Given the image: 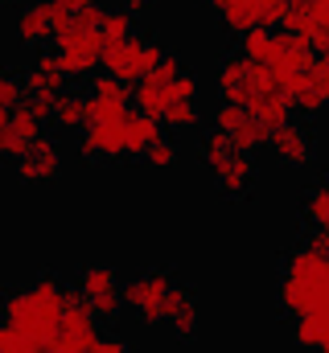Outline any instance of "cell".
<instances>
[{"instance_id": "1", "label": "cell", "mask_w": 329, "mask_h": 353, "mask_svg": "<svg viewBox=\"0 0 329 353\" xmlns=\"http://www.w3.org/2000/svg\"><path fill=\"white\" fill-rule=\"evenodd\" d=\"M66 292H70V288H62V279L41 275V279H33V283H25V288L8 292L4 304H0V316H4V325L17 329L21 337H29V341H37V345H50L54 333H58L62 308H66Z\"/></svg>"}, {"instance_id": "2", "label": "cell", "mask_w": 329, "mask_h": 353, "mask_svg": "<svg viewBox=\"0 0 329 353\" xmlns=\"http://www.w3.org/2000/svg\"><path fill=\"white\" fill-rule=\"evenodd\" d=\"M280 308L297 321V316H309L317 308H329V263L321 251H313L309 243L297 247L284 271H280Z\"/></svg>"}, {"instance_id": "3", "label": "cell", "mask_w": 329, "mask_h": 353, "mask_svg": "<svg viewBox=\"0 0 329 353\" xmlns=\"http://www.w3.org/2000/svg\"><path fill=\"white\" fill-rule=\"evenodd\" d=\"M132 99H136V111H140V115L161 119L173 103H181V99H198V79H194V74H185L181 58L164 54L161 66H157V70H149V74L132 87Z\"/></svg>"}, {"instance_id": "4", "label": "cell", "mask_w": 329, "mask_h": 353, "mask_svg": "<svg viewBox=\"0 0 329 353\" xmlns=\"http://www.w3.org/2000/svg\"><path fill=\"white\" fill-rule=\"evenodd\" d=\"M164 58V50L153 41V37H140V33H132V37H124V41H115V46H103V74H111L115 83H124V87H136L149 70H157Z\"/></svg>"}, {"instance_id": "5", "label": "cell", "mask_w": 329, "mask_h": 353, "mask_svg": "<svg viewBox=\"0 0 329 353\" xmlns=\"http://www.w3.org/2000/svg\"><path fill=\"white\" fill-rule=\"evenodd\" d=\"M173 283H177V279H173L169 271H144V275L120 283V300H124V308L136 312L144 325H161L164 321V300H169Z\"/></svg>"}, {"instance_id": "6", "label": "cell", "mask_w": 329, "mask_h": 353, "mask_svg": "<svg viewBox=\"0 0 329 353\" xmlns=\"http://www.w3.org/2000/svg\"><path fill=\"white\" fill-rule=\"evenodd\" d=\"M214 87H218V99H223V103H231V107H247L259 90L276 87V83H272V74H267L263 66H255V62H247V58H239V54H231V58L218 66Z\"/></svg>"}, {"instance_id": "7", "label": "cell", "mask_w": 329, "mask_h": 353, "mask_svg": "<svg viewBox=\"0 0 329 353\" xmlns=\"http://www.w3.org/2000/svg\"><path fill=\"white\" fill-rule=\"evenodd\" d=\"M54 41H58L54 58H58V66H62L66 79H91L95 66L103 62V37H99V29H66Z\"/></svg>"}, {"instance_id": "8", "label": "cell", "mask_w": 329, "mask_h": 353, "mask_svg": "<svg viewBox=\"0 0 329 353\" xmlns=\"http://www.w3.org/2000/svg\"><path fill=\"white\" fill-rule=\"evenodd\" d=\"M79 300L91 308V316L95 321H115L120 316V308H124V300H120V275L111 271L107 263H91L82 267L79 275Z\"/></svg>"}, {"instance_id": "9", "label": "cell", "mask_w": 329, "mask_h": 353, "mask_svg": "<svg viewBox=\"0 0 329 353\" xmlns=\"http://www.w3.org/2000/svg\"><path fill=\"white\" fill-rule=\"evenodd\" d=\"M99 341V321L91 316V308L79 300V292H66V308L58 321V333L50 341L54 353H86Z\"/></svg>"}, {"instance_id": "10", "label": "cell", "mask_w": 329, "mask_h": 353, "mask_svg": "<svg viewBox=\"0 0 329 353\" xmlns=\"http://www.w3.org/2000/svg\"><path fill=\"white\" fill-rule=\"evenodd\" d=\"M280 90L288 94L292 111H301V115H321L329 107V62L313 58L305 70H297L288 83H280Z\"/></svg>"}, {"instance_id": "11", "label": "cell", "mask_w": 329, "mask_h": 353, "mask_svg": "<svg viewBox=\"0 0 329 353\" xmlns=\"http://www.w3.org/2000/svg\"><path fill=\"white\" fill-rule=\"evenodd\" d=\"M214 132H223V136L231 140V148L243 152V157L267 148V128H263L259 119H251L243 107H231V103H223V107L214 111Z\"/></svg>"}, {"instance_id": "12", "label": "cell", "mask_w": 329, "mask_h": 353, "mask_svg": "<svg viewBox=\"0 0 329 353\" xmlns=\"http://www.w3.org/2000/svg\"><path fill=\"white\" fill-rule=\"evenodd\" d=\"M267 152H272L276 165H284V169H305V165L313 161V136H309L305 123L288 119V123H280V128L267 132Z\"/></svg>"}, {"instance_id": "13", "label": "cell", "mask_w": 329, "mask_h": 353, "mask_svg": "<svg viewBox=\"0 0 329 353\" xmlns=\"http://www.w3.org/2000/svg\"><path fill=\"white\" fill-rule=\"evenodd\" d=\"M62 173V148L50 140V136H37L29 144V152L17 161V176L25 185H50L54 176Z\"/></svg>"}, {"instance_id": "14", "label": "cell", "mask_w": 329, "mask_h": 353, "mask_svg": "<svg viewBox=\"0 0 329 353\" xmlns=\"http://www.w3.org/2000/svg\"><path fill=\"white\" fill-rule=\"evenodd\" d=\"M79 152L82 161H120L124 157V119H107V123H86L79 132Z\"/></svg>"}, {"instance_id": "15", "label": "cell", "mask_w": 329, "mask_h": 353, "mask_svg": "<svg viewBox=\"0 0 329 353\" xmlns=\"http://www.w3.org/2000/svg\"><path fill=\"white\" fill-rule=\"evenodd\" d=\"M21 90H25V99H50V103L58 94H66V74H62L58 58L54 54H37V62L21 79Z\"/></svg>"}, {"instance_id": "16", "label": "cell", "mask_w": 329, "mask_h": 353, "mask_svg": "<svg viewBox=\"0 0 329 353\" xmlns=\"http://www.w3.org/2000/svg\"><path fill=\"white\" fill-rule=\"evenodd\" d=\"M206 169H210V176H214V185H218L223 197H247V189L255 181V165H251V157H243V152H227V157H218Z\"/></svg>"}, {"instance_id": "17", "label": "cell", "mask_w": 329, "mask_h": 353, "mask_svg": "<svg viewBox=\"0 0 329 353\" xmlns=\"http://www.w3.org/2000/svg\"><path fill=\"white\" fill-rule=\"evenodd\" d=\"M198 296H194V288H185V283H173V292H169V300H164V325H173V333L181 337V341H194L198 337Z\"/></svg>"}, {"instance_id": "18", "label": "cell", "mask_w": 329, "mask_h": 353, "mask_svg": "<svg viewBox=\"0 0 329 353\" xmlns=\"http://www.w3.org/2000/svg\"><path fill=\"white\" fill-rule=\"evenodd\" d=\"M12 29H17V41H21V46H29V50H37V46H46V41H54V17H50V4H46V0L25 4V8L17 12Z\"/></svg>"}, {"instance_id": "19", "label": "cell", "mask_w": 329, "mask_h": 353, "mask_svg": "<svg viewBox=\"0 0 329 353\" xmlns=\"http://www.w3.org/2000/svg\"><path fill=\"white\" fill-rule=\"evenodd\" d=\"M161 136H164V128L153 115H140V111L124 115V157H144Z\"/></svg>"}, {"instance_id": "20", "label": "cell", "mask_w": 329, "mask_h": 353, "mask_svg": "<svg viewBox=\"0 0 329 353\" xmlns=\"http://www.w3.org/2000/svg\"><path fill=\"white\" fill-rule=\"evenodd\" d=\"M243 111L251 115V119H259V123H263L267 132L292 119V103H288V94H284L280 87H267V90H259V94H255V99L247 103Z\"/></svg>"}, {"instance_id": "21", "label": "cell", "mask_w": 329, "mask_h": 353, "mask_svg": "<svg viewBox=\"0 0 329 353\" xmlns=\"http://www.w3.org/2000/svg\"><path fill=\"white\" fill-rule=\"evenodd\" d=\"M292 341H297L301 350H309V353L321 350V345L329 341V308H317V312H309V316H297Z\"/></svg>"}, {"instance_id": "22", "label": "cell", "mask_w": 329, "mask_h": 353, "mask_svg": "<svg viewBox=\"0 0 329 353\" xmlns=\"http://www.w3.org/2000/svg\"><path fill=\"white\" fill-rule=\"evenodd\" d=\"M50 119L62 132H82V123H86V94H58Z\"/></svg>"}, {"instance_id": "23", "label": "cell", "mask_w": 329, "mask_h": 353, "mask_svg": "<svg viewBox=\"0 0 329 353\" xmlns=\"http://www.w3.org/2000/svg\"><path fill=\"white\" fill-rule=\"evenodd\" d=\"M157 123H161L164 132H194L202 123V107H198V99H181V103H173L164 111Z\"/></svg>"}, {"instance_id": "24", "label": "cell", "mask_w": 329, "mask_h": 353, "mask_svg": "<svg viewBox=\"0 0 329 353\" xmlns=\"http://www.w3.org/2000/svg\"><path fill=\"white\" fill-rule=\"evenodd\" d=\"M132 29H136V17L128 12V8H103V21H99V37H103V46H115V41H124V37H132Z\"/></svg>"}, {"instance_id": "25", "label": "cell", "mask_w": 329, "mask_h": 353, "mask_svg": "<svg viewBox=\"0 0 329 353\" xmlns=\"http://www.w3.org/2000/svg\"><path fill=\"white\" fill-rule=\"evenodd\" d=\"M301 214H305V222L313 226V230H329V189H309L305 193V205H301Z\"/></svg>"}, {"instance_id": "26", "label": "cell", "mask_w": 329, "mask_h": 353, "mask_svg": "<svg viewBox=\"0 0 329 353\" xmlns=\"http://www.w3.org/2000/svg\"><path fill=\"white\" fill-rule=\"evenodd\" d=\"M91 94H95V99H107V103H120V107H128V103H132V87L115 83L111 74H99V79L91 83Z\"/></svg>"}, {"instance_id": "27", "label": "cell", "mask_w": 329, "mask_h": 353, "mask_svg": "<svg viewBox=\"0 0 329 353\" xmlns=\"http://www.w3.org/2000/svg\"><path fill=\"white\" fill-rule=\"evenodd\" d=\"M25 99V90H21V79H12L8 70H0V128L8 123V115H12V107Z\"/></svg>"}, {"instance_id": "28", "label": "cell", "mask_w": 329, "mask_h": 353, "mask_svg": "<svg viewBox=\"0 0 329 353\" xmlns=\"http://www.w3.org/2000/svg\"><path fill=\"white\" fill-rule=\"evenodd\" d=\"M0 353H54L50 345H37V341H29V337H21L17 329H8L4 321H0Z\"/></svg>"}, {"instance_id": "29", "label": "cell", "mask_w": 329, "mask_h": 353, "mask_svg": "<svg viewBox=\"0 0 329 353\" xmlns=\"http://www.w3.org/2000/svg\"><path fill=\"white\" fill-rule=\"evenodd\" d=\"M177 157H181V152H177V144H173L169 136H161V140H157L140 161H144V165H153V169H173V165H177Z\"/></svg>"}, {"instance_id": "30", "label": "cell", "mask_w": 329, "mask_h": 353, "mask_svg": "<svg viewBox=\"0 0 329 353\" xmlns=\"http://www.w3.org/2000/svg\"><path fill=\"white\" fill-rule=\"evenodd\" d=\"M50 4V17H54V33L75 17V12H82V8H95L99 0H46Z\"/></svg>"}, {"instance_id": "31", "label": "cell", "mask_w": 329, "mask_h": 353, "mask_svg": "<svg viewBox=\"0 0 329 353\" xmlns=\"http://www.w3.org/2000/svg\"><path fill=\"white\" fill-rule=\"evenodd\" d=\"M86 353H132V350H128L124 337H115V333H99V341H95Z\"/></svg>"}, {"instance_id": "32", "label": "cell", "mask_w": 329, "mask_h": 353, "mask_svg": "<svg viewBox=\"0 0 329 353\" xmlns=\"http://www.w3.org/2000/svg\"><path fill=\"white\" fill-rule=\"evenodd\" d=\"M309 50H317V58L329 62V29H321V33H313V37H309Z\"/></svg>"}, {"instance_id": "33", "label": "cell", "mask_w": 329, "mask_h": 353, "mask_svg": "<svg viewBox=\"0 0 329 353\" xmlns=\"http://www.w3.org/2000/svg\"><path fill=\"white\" fill-rule=\"evenodd\" d=\"M153 4H157V0H124V8H128L132 17H140V12H149Z\"/></svg>"}, {"instance_id": "34", "label": "cell", "mask_w": 329, "mask_h": 353, "mask_svg": "<svg viewBox=\"0 0 329 353\" xmlns=\"http://www.w3.org/2000/svg\"><path fill=\"white\" fill-rule=\"evenodd\" d=\"M4 50H8V33H4V25H0V58H4Z\"/></svg>"}, {"instance_id": "35", "label": "cell", "mask_w": 329, "mask_h": 353, "mask_svg": "<svg viewBox=\"0 0 329 353\" xmlns=\"http://www.w3.org/2000/svg\"><path fill=\"white\" fill-rule=\"evenodd\" d=\"M321 189H329V169H326V173H321Z\"/></svg>"}, {"instance_id": "36", "label": "cell", "mask_w": 329, "mask_h": 353, "mask_svg": "<svg viewBox=\"0 0 329 353\" xmlns=\"http://www.w3.org/2000/svg\"><path fill=\"white\" fill-rule=\"evenodd\" d=\"M317 353H329V341H326V345H321V350H317Z\"/></svg>"}, {"instance_id": "37", "label": "cell", "mask_w": 329, "mask_h": 353, "mask_svg": "<svg viewBox=\"0 0 329 353\" xmlns=\"http://www.w3.org/2000/svg\"><path fill=\"white\" fill-rule=\"evenodd\" d=\"M4 4H8V0H0V12H4Z\"/></svg>"}, {"instance_id": "38", "label": "cell", "mask_w": 329, "mask_h": 353, "mask_svg": "<svg viewBox=\"0 0 329 353\" xmlns=\"http://www.w3.org/2000/svg\"><path fill=\"white\" fill-rule=\"evenodd\" d=\"M326 263H329V255H326Z\"/></svg>"}]
</instances>
